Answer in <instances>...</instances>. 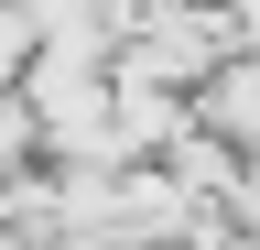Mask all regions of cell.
<instances>
[{
  "label": "cell",
  "mask_w": 260,
  "mask_h": 250,
  "mask_svg": "<svg viewBox=\"0 0 260 250\" xmlns=\"http://www.w3.org/2000/svg\"><path fill=\"white\" fill-rule=\"evenodd\" d=\"M206 98H217L206 120H217V131H228V142H260V76H217V87H206Z\"/></svg>",
  "instance_id": "cell-1"
}]
</instances>
